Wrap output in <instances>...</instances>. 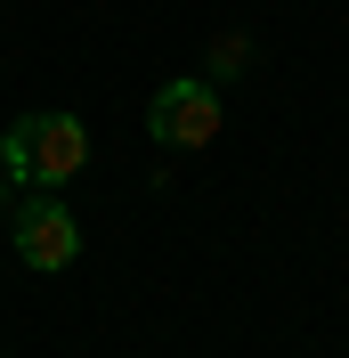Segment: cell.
<instances>
[{
	"instance_id": "cell-4",
	"label": "cell",
	"mask_w": 349,
	"mask_h": 358,
	"mask_svg": "<svg viewBox=\"0 0 349 358\" xmlns=\"http://www.w3.org/2000/svg\"><path fill=\"white\" fill-rule=\"evenodd\" d=\"M244 66H252V41H244V33H219V41H211V90L236 82Z\"/></svg>"
},
{
	"instance_id": "cell-5",
	"label": "cell",
	"mask_w": 349,
	"mask_h": 358,
	"mask_svg": "<svg viewBox=\"0 0 349 358\" xmlns=\"http://www.w3.org/2000/svg\"><path fill=\"white\" fill-rule=\"evenodd\" d=\"M0 212H8V179H0Z\"/></svg>"
},
{
	"instance_id": "cell-3",
	"label": "cell",
	"mask_w": 349,
	"mask_h": 358,
	"mask_svg": "<svg viewBox=\"0 0 349 358\" xmlns=\"http://www.w3.org/2000/svg\"><path fill=\"white\" fill-rule=\"evenodd\" d=\"M147 138H154V147H211V138H219V90L203 82V73L163 82L154 106H147Z\"/></svg>"
},
{
	"instance_id": "cell-1",
	"label": "cell",
	"mask_w": 349,
	"mask_h": 358,
	"mask_svg": "<svg viewBox=\"0 0 349 358\" xmlns=\"http://www.w3.org/2000/svg\"><path fill=\"white\" fill-rule=\"evenodd\" d=\"M82 163H89V122L82 114H17L0 131V179L8 187L57 196L66 179H82Z\"/></svg>"
},
{
	"instance_id": "cell-2",
	"label": "cell",
	"mask_w": 349,
	"mask_h": 358,
	"mask_svg": "<svg viewBox=\"0 0 349 358\" xmlns=\"http://www.w3.org/2000/svg\"><path fill=\"white\" fill-rule=\"evenodd\" d=\"M8 245H17L24 268H41V277H57V268H73V252H82V220H73L66 196H33L17 203V220H8Z\"/></svg>"
}]
</instances>
